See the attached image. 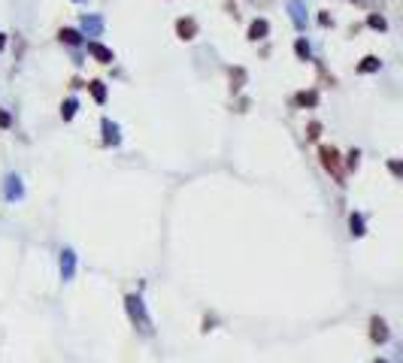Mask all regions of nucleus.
Wrapping results in <instances>:
<instances>
[{"instance_id":"nucleus-7","label":"nucleus","mask_w":403,"mask_h":363,"mask_svg":"<svg viewBox=\"0 0 403 363\" xmlns=\"http://www.w3.org/2000/svg\"><path fill=\"white\" fill-rule=\"evenodd\" d=\"M88 51H91L100 64H112V61H115L112 48H106V45H100V42H88Z\"/></svg>"},{"instance_id":"nucleus-23","label":"nucleus","mask_w":403,"mask_h":363,"mask_svg":"<svg viewBox=\"0 0 403 363\" xmlns=\"http://www.w3.org/2000/svg\"><path fill=\"white\" fill-rule=\"evenodd\" d=\"M373 363H391V360H388V357H376Z\"/></svg>"},{"instance_id":"nucleus-2","label":"nucleus","mask_w":403,"mask_h":363,"mask_svg":"<svg viewBox=\"0 0 403 363\" xmlns=\"http://www.w3.org/2000/svg\"><path fill=\"white\" fill-rule=\"evenodd\" d=\"M319 161H322V167L337 179V185H346L343 179H346V173H343V158H340V151L334 148V145H319Z\"/></svg>"},{"instance_id":"nucleus-6","label":"nucleus","mask_w":403,"mask_h":363,"mask_svg":"<svg viewBox=\"0 0 403 363\" xmlns=\"http://www.w3.org/2000/svg\"><path fill=\"white\" fill-rule=\"evenodd\" d=\"M267 33H270V21H267V18H255V21L249 24V39H252V42L264 39Z\"/></svg>"},{"instance_id":"nucleus-20","label":"nucleus","mask_w":403,"mask_h":363,"mask_svg":"<svg viewBox=\"0 0 403 363\" xmlns=\"http://www.w3.org/2000/svg\"><path fill=\"white\" fill-rule=\"evenodd\" d=\"M358 158H361L358 151H349V161H346V167H349V170H355V167H358Z\"/></svg>"},{"instance_id":"nucleus-10","label":"nucleus","mask_w":403,"mask_h":363,"mask_svg":"<svg viewBox=\"0 0 403 363\" xmlns=\"http://www.w3.org/2000/svg\"><path fill=\"white\" fill-rule=\"evenodd\" d=\"M88 91H91V97H94L97 103H106V88H103L100 79H91V82H88Z\"/></svg>"},{"instance_id":"nucleus-13","label":"nucleus","mask_w":403,"mask_h":363,"mask_svg":"<svg viewBox=\"0 0 403 363\" xmlns=\"http://www.w3.org/2000/svg\"><path fill=\"white\" fill-rule=\"evenodd\" d=\"M103 133H106V142H118V127L109 118H103Z\"/></svg>"},{"instance_id":"nucleus-18","label":"nucleus","mask_w":403,"mask_h":363,"mask_svg":"<svg viewBox=\"0 0 403 363\" xmlns=\"http://www.w3.org/2000/svg\"><path fill=\"white\" fill-rule=\"evenodd\" d=\"M319 133H322V124H319V121H312V124L306 127V139H319Z\"/></svg>"},{"instance_id":"nucleus-21","label":"nucleus","mask_w":403,"mask_h":363,"mask_svg":"<svg viewBox=\"0 0 403 363\" xmlns=\"http://www.w3.org/2000/svg\"><path fill=\"white\" fill-rule=\"evenodd\" d=\"M388 170H391L394 176H400V161H388Z\"/></svg>"},{"instance_id":"nucleus-11","label":"nucleus","mask_w":403,"mask_h":363,"mask_svg":"<svg viewBox=\"0 0 403 363\" xmlns=\"http://www.w3.org/2000/svg\"><path fill=\"white\" fill-rule=\"evenodd\" d=\"M379 70V58L376 55H367L361 64H358V73H376Z\"/></svg>"},{"instance_id":"nucleus-17","label":"nucleus","mask_w":403,"mask_h":363,"mask_svg":"<svg viewBox=\"0 0 403 363\" xmlns=\"http://www.w3.org/2000/svg\"><path fill=\"white\" fill-rule=\"evenodd\" d=\"M316 100H319V97H316V91H309V94H306V91H303V94H297V103H300V106H312Z\"/></svg>"},{"instance_id":"nucleus-19","label":"nucleus","mask_w":403,"mask_h":363,"mask_svg":"<svg viewBox=\"0 0 403 363\" xmlns=\"http://www.w3.org/2000/svg\"><path fill=\"white\" fill-rule=\"evenodd\" d=\"M0 127H3V130H9V127H12V115H9L6 109H0Z\"/></svg>"},{"instance_id":"nucleus-5","label":"nucleus","mask_w":403,"mask_h":363,"mask_svg":"<svg viewBox=\"0 0 403 363\" xmlns=\"http://www.w3.org/2000/svg\"><path fill=\"white\" fill-rule=\"evenodd\" d=\"M73 270H76V254H73L70 248H64V251H61V279L70 282V279H73Z\"/></svg>"},{"instance_id":"nucleus-4","label":"nucleus","mask_w":403,"mask_h":363,"mask_svg":"<svg viewBox=\"0 0 403 363\" xmlns=\"http://www.w3.org/2000/svg\"><path fill=\"white\" fill-rule=\"evenodd\" d=\"M176 36H179L182 42L194 39V36H197V21H194L191 15H182V18H176Z\"/></svg>"},{"instance_id":"nucleus-22","label":"nucleus","mask_w":403,"mask_h":363,"mask_svg":"<svg viewBox=\"0 0 403 363\" xmlns=\"http://www.w3.org/2000/svg\"><path fill=\"white\" fill-rule=\"evenodd\" d=\"M3 48H6V36L0 33V51H3Z\"/></svg>"},{"instance_id":"nucleus-9","label":"nucleus","mask_w":403,"mask_h":363,"mask_svg":"<svg viewBox=\"0 0 403 363\" xmlns=\"http://www.w3.org/2000/svg\"><path fill=\"white\" fill-rule=\"evenodd\" d=\"M58 39H61V42H67V45H79V42H82V33H79V30H73V27H64V30L58 33Z\"/></svg>"},{"instance_id":"nucleus-8","label":"nucleus","mask_w":403,"mask_h":363,"mask_svg":"<svg viewBox=\"0 0 403 363\" xmlns=\"http://www.w3.org/2000/svg\"><path fill=\"white\" fill-rule=\"evenodd\" d=\"M349 227H352L349 233H352L355 239L364 236V233H367V230H364V215H361V212H352V215H349Z\"/></svg>"},{"instance_id":"nucleus-15","label":"nucleus","mask_w":403,"mask_h":363,"mask_svg":"<svg viewBox=\"0 0 403 363\" xmlns=\"http://www.w3.org/2000/svg\"><path fill=\"white\" fill-rule=\"evenodd\" d=\"M367 24H370V27H376V30H385V27H388V21H385L382 15H376V12H370V15H367Z\"/></svg>"},{"instance_id":"nucleus-1","label":"nucleus","mask_w":403,"mask_h":363,"mask_svg":"<svg viewBox=\"0 0 403 363\" xmlns=\"http://www.w3.org/2000/svg\"><path fill=\"white\" fill-rule=\"evenodd\" d=\"M124 309H127V318L133 324V330H140L143 336H152V318L143 306V297L140 294H127L124 297Z\"/></svg>"},{"instance_id":"nucleus-16","label":"nucleus","mask_w":403,"mask_h":363,"mask_svg":"<svg viewBox=\"0 0 403 363\" xmlns=\"http://www.w3.org/2000/svg\"><path fill=\"white\" fill-rule=\"evenodd\" d=\"M294 51H297L300 61H309V42H306V39H297V42H294Z\"/></svg>"},{"instance_id":"nucleus-3","label":"nucleus","mask_w":403,"mask_h":363,"mask_svg":"<svg viewBox=\"0 0 403 363\" xmlns=\"http://www.w3.org/2000/svg\"><path fill=\"white\" fill-rule=\"evenodd\" d=\"M367 336H370V342H373L376 348L388 345V339H391V327H388V321H385L382 315H370V321H367Z\"/></svg>"},{"instance_id":"nucleus-14","label":"nucleus","mask_w":403,"mask_h":363,"mask_svg":"<svg viewBox=\"0 0 403 363\" xmlns=\"http://www.w3.org/2000/svg\"><path fill=\"white\" fill-rule=\"evenodd\" d=\"M6 182H9V188H6V197H9V200L21 197V185H18V176H9Z\"/></svg>"},{"instance_id":"nucleus-12","label":"nucleus","mask_w":403,"mask_h":363,"mask_svg":"<svg viewBox=\"0 0 403 363\" xmlns=\"http://www.w3.org/2000/svg\"><path fill=\"white\" fill-rule=\"evenodd\" d=\"M73 115H76V100L70 97V100H64V103H61V118H64V121H70Z\"/></svg>"}]
</instances>
